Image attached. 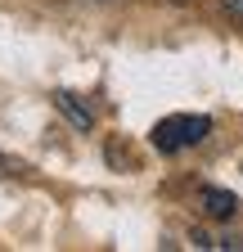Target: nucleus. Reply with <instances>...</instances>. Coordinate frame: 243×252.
<instances>
[{
    "instance_id": "obj_1",
    "label": "nucleus",
    "mask_w": 243,
    "mask_h": 252,
    "mask_svg": "<svg viewBox=\"0 0 243 252\" xmlns=\"http://www.w3.org/2000/svg\"><path fill=\"white\" fill-rule=\"evenodd\" d=\"M207 135H212V117H203V113H171V117H162L153 131H149V140H153L158 153L194 149V144H203Z\"/></svg>"
},
{
    "instance_id": "obj_2",
    "label": "nucleus",
    "mask_w": 243,
    "mask_h": 252,
    "mask_svg": "<svg viewBox=\"0 0 243 252\" xmlns=\"http://www.w3.org/2000/svg\"><path fill=\"white\" fill-rule=\"evenodd\" d=\"M54 108L63 113V117L77 126V131H95V113H90V108L81 104V94H72V90H59V94H54Z\"/></svg>"
},
{
    "instance_id": "obj_3",
    "label": "nucleus",
    "mask_w": 243,
    "mask_h": 252,
    "mask_svg": "<svg viewBox=\"0 0 243 252\" xmlns=\"http://www.w3.org/2000/svg\"><path fill=\"white\" fill-rule=\"evenodd\" d=\"M203 212L212 220H230L239 212V198L230 194V189H203Z\"/></svg>"
},
{
    "instance_id": "obj_4",
    "label": "nucleus",
    "mask_w": 243,
    "mask_h": 252,
    "mask_svg": "<svg viewBox=\"0 0 243 252\" xmlns=\"http://www.w3.org/2000/svg\"><path fill=\"white\" fill-rule=\"evenodd\" d=\"M221 9L230 14V23H239V27H243V0H221Z\"/></svg>"
},
{
    "instance_id": "obj_5",
    "label": "nucleus",
    "mask_w": 243,
    "mask_h": 252,
    "mask_svg": "<svg viewBox=\"0 0 243 252\" xmlns=\"http://www.w3.org/2000/svg\"><path fill=\"white\" fill-rule=\"evenodd\" d=\"M14 171H18V162H9V158L0 153V180H5V176H14Z\"/></svg>"
}]
</instances>
